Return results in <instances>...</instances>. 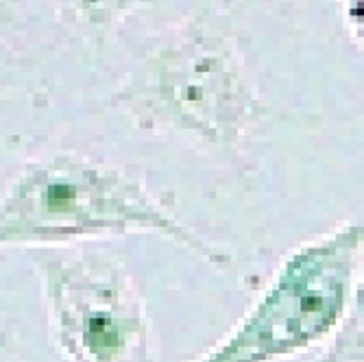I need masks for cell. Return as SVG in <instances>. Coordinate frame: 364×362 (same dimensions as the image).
Listing matches in <instances>:
<instances>
[{
    "label": "cell",
    "instance_id": "8992f818",
    "mask_svg": "<svg viewBox=\"0 0 364 362\" xmlns=\"http://www.w3.org/2000/svg\"><path fill=\"white\" fill-rule=\"evenodd\" d=\"M3 7H5V5H3V0H0V14H3Z\"/></svg>",
    "mask_w": 364,
    "mask_h": 362
},
{
    "label": "cell",
    "instance_id": "277c9868",
    "mask_svg": "<svg viewBox=\"0 0 364 362\" xmlns=\"http://www.w3.org/2000/svg\"><path fill=\"white\" fill-rule=\"evenodd\" d=\"M61 314L73 334L75 347L90 362H118L136 336L138 323L105 306H81L70 292L57 286Z\"/></svg>",
    "mask_w": 364,
    "mask_h": 362
},
{
    "label": "cell",
    "instance_id": "5b68a950",
    "mask_svg": "<svg viewBox=\"0 0 364 362\" xmlns=\"http://www.w3.org/2000/svg\"><path fill=\"white\" fill-rule=\"evenodd\" d=\"M153 3L155 0H57L63 16L98 38L112 33L129 14L151 7Z\"/></svg>",
    "mask_w": 364,
    "mask_h": 362
},
{
    "label": "cell",
    "instance_id": "3957f363",
    "mask_svg": "<svg viewBox=\"0 0 364 362\" xmlns=\"http://www.w3.org/2000/svg\"><path fill=\"white\" fill-rule=\"evenodd\" d=\"M362 223L296 251L238 334L205 362H267L323 336L345 308Z\"/></svg>",
    "mask_w": 364,
    "mask_h": 362
},
{
    "label": "cell",
    "instance_id": "7a4b0ae2",
    "mask_svg": "<svg viewBox=\"0 0 364 362\" xmlns=\"http://www.w3.org/2000/svg\"><path fill=\"white\" fill-rule=\"evenodd\" d=\"M129 229H155L194 245L142 181L79 153H53L26 164L0 196V243Z\"/></svg>",
    "mask_w": 364,
    "mask_h": 362
},
{
    "label": "cell",
    "instance_id": "6da1fadb",
    "mask_svg": "<svg viewBox=\"0 0 364 362\" xmlns=\"http://www.w3.org/2000/svg\"><path fill=\"white\" fill-rule=\"evenodd\" d=\"M114 105L140 129L220 155H236L269 116L225 18L212 9L155 44L114 92Z\"/></svg>",
    "mask_w": 364,
    "mask_h": 362
}]
</instances>
